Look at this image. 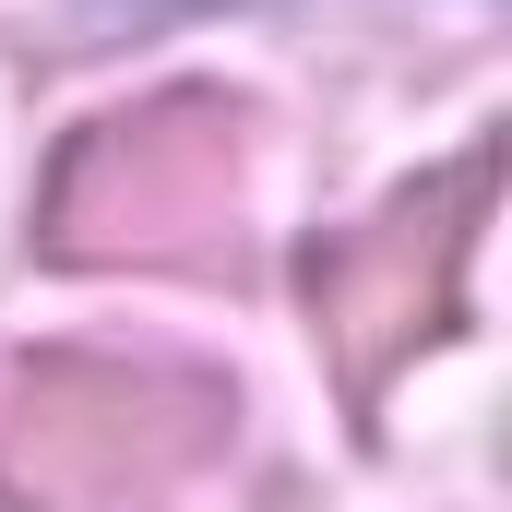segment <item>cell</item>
<instances>
[{"label": "cell", "instance_id": "3", "mask_svg": "<svg viewBox=\"0 0 512 512\" xmlns=\"http://www.w3.org/2000/svg\"><path fill=\"white\" fill-rule=\"evenodd\" d=\"M489 191H501V155L477 143V155L405 179L382 215L310 239L298 286H310V334H322V358H334L346 405H382L393 370H405L429 334H453V310H465V251H477Z\"/></svg>", "mask_w": 512, "mask_h": 512}, {"label": "cell", "instance_id": "2", "mask_svg": "<svg viewBox=\"0 0 512 512\" xmlns=\"http://www.w3.org/2000/svg\"><path fill=\"white\" fill-rule=\"evenodd\" d=\"M227 441V393L155 358L48 346L0 405V501L12 512H155Z\"/></svg>", "mask_w": 512, "mask_h": 512}, {"label": "cell", "instance_id": "1", "mask_svg": "<svg viewBox=\"0 0 512 512\" xmlns=\"http://www.w3.org/2000/svg\"><path fill=\"white\" fill-rule=\"evenodd\" d=\"M239 179H251V120L203 84H167L143 108L72 131L36 203V251L120 274V262H215L239 239Z\"/></svg>", "mask_w": 512, "mask_h": 512}]
</instances>
